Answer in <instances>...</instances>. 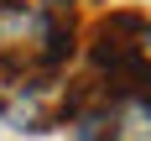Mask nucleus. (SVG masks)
Instances as JSON below:
<instances>
[{
  "label": "nucleus",
  "instance_id": "7ed1b4c3",
  "mask_svg": "<svg viewBox=\"0 0 151 141\" xmlns=\"http://www.w3.org/2000/svg\"><path fill=\"white\" fill-rule=\"evenodd\" d=\"M99 141H151V94H115L99 105Z\"/></svg>",
  "mask_w": 151,
  "mask_h": 141
},
{
  "label": "nucleus",
  "instance_id": "20e7f679",
  "mask_svg": "<svg viewBox=\"0 0 151 141\" xmlns=\"http://www.w3.org/2000/svg\"><path fill=\"white\" fill-rule=\"evenodd\" d=\"M37 5H42V16H58V21H63V16L78 5V0H37Z\"/></svg>",
  "mask_w": 151,
  "mask_h": 141
},
{
  "label": "nucleus",
  "instance_id": "39448f33",
  "mask_svg": "<svg viewBox=\"0 0 151 141\" xmlns=\"http://www.w3.org/2000/svg\"><path fill=\"white\" fill-rule=\"evenodd\" d=\"M136 52L151 63V21H141V31H136Z\"/></svg>",
  "mask_w": 151,
  "mask_h": 141
},
{
  "label": "nucleus",
  "instance_id": "f03ea898",
  "mask_svg": "<svg viewBox=\"0 0 151 141\" xmlns=\"http://www.w3.org/2000/svg\"><path fill=\"white\" fill-rule=\"evenodd\" d=\"M0 120L16 131H47L52 120H63V94L47 78H21L0 94Z\"/></svg>",
  "mask_w": 151,
  "mask_h": 141
},
{
  "label": "nucleus",
  "instance_id": "f257e3e1",
  "mask_svg": "<svg viewBox=\"0 0 151 141\" xmlns=\"http://www.w3.org/2000/svg\"><path fill=\"white\" fill-rule=\"evenodd\" d=\"M42 31L47 16L26 0H0V68H37V52H42Z\"/></svg>",
  "mask_w": 151,
  "mask_h": 141
}]
</instances>
